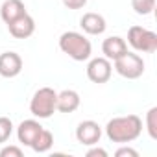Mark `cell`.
I'll use <instances>...</instances> for the list:
<instances>
[{
	"label": "cell",
	"instance_id": "cell-1",
	"mask_svg": "<svg viewBox=\"0 0 157 157\" xmlns=\"http://www.w3.org/2000/svg\"><path fill=\"white\" fill-rule=\"evenodd\" d=\"M140 133H142V120L137 115L115 117L105 126L107 139L111 142H118V144L133 142V140H137L140 137Z\"/></svg>",
	"mask_w": 157,
	"mask_h": 157
},
{
	"label": "cell",
	"instance_id": "cell-2",
	"mask_svg": "<svg viewBox=\"0 0 157 157\" xmlns=\"http://www.w3.org/2000/svg\"><path fill=\"white\" fill-rule=\"evenodd\" d=\"M59 48L74 61H87L93 54L91 41L80 32H65L59 37Z\"/></svg>",
	"mask_w": 157,
	"mask_h": 157
},
{
	"label": "cell",
	"instance_id": "cell-3",
	"mask_svg": "<svg viewBox=\"0 0 157 157\" xmlns=\"http://www.w3.org/2000/svg\"><path fill=\"white\" fill-rule=\"evenodd\" d=\"M57 93L52 87H41L35 91L30 102V113L35 118H50L56 113Z\"/></svg>",
	"mask_w": 157,
	"mask_h": 157
},
{
	"label": "cell",
	"instance_id": "cell-4",
	"mask_svg": "<svg viewBox=\"0 0 157 157\" xmlns=\"http://www.w3.org/2000/svg\"><path fill=\"white\" fill-rule=\"evenodd\" d=\"M128 44L135 50V52H142V54H153L157 50V33L142 28V26H131L128 30Z\"/></svg>",
	"mask_w": 157,
	"mask_h": 157
},
{
	"label": "cell",
	"instance_id": "cell-5",
	"mask_svg": "<svg viewBox=\"0 0 157 157\" xmlns=\"http://www.w3.org/2000/svg\"><path fill=\"white\" fill-rule=\"evenodd\" d=\"M113 63H115V70L126 80H139L144 74V59L135 52L128 50L124 56H120Z\"/></svg>",
	"mask_w": 157,
	"mask_h": 157
},
{
	"label": "cell",
	"instance_id": "cell-6",
	"mask_svg": "<svg viewBox=\"0 0 157 157\" xmlns=\"http://www.w3.org/2000/svg\"><path fill=\"white\" fill-rule=\"evenodd\" d=\"M113 74V65L107 57H93L87 65V78L93 83H107Z\"/></svg>",
	"mask_w": 157,
	"mask_h": 157
},
{
	"label": "cell",
	"instance_id": "cell-7",
	"mask_svg": "<svg viewBox=\"0 0 157 157\" xmlns=\"http://www.w3.org/2000/svg\"><path fill=\"white\" fill-rule=\"evenodd\" d=\"M76 139L83 146H94L102 139V128L94 120H83L76 128Z\"/></svg>",
	"mask_w": 157,
	"mask_h": 157
},
{
	"label": "cell",
	"instance_id": "cell-8",
	"mask_svg": "<svg viewBox=\"0 0 157 157\" xmlns=\"http://www.w3.org/2000/svg\"><path fill=\"white\" fill-rule=\"evenodd\" d=\"M8 30H10V33H11L15 39H28V37H32L33 32H35V21H33L32 15L24 13V15L17 17L15 21H11V22L8 24Z\"/></svg>",
	"mask_w": 157,
	"mask_h": 157
},
{
	"label": "cell",
	"instance_id": "cell-9",
	"mask_svg": "<svg viewBox=\"0 0 157 157\" xmlns=\"http://www.w3.org/2000/svg\"><path fill=\"white\" fill-rule=\"evenodd\" d=\"M22 70V57L17 52H4L0 54V76L2 78H15Z\"/></svg>",
	"mask_w": 157,
	"mask_h": 157
},
{
	"label": "cell",
	"instance_id": "cell-10",
	"mask_svg": "<svg viewBox=\"0 0 157 157\" xmlns=\"http://www.w3.org/2000/svg\"><path fill=\"white\" fill-rule=\"evenodd\" d=\"M80 26L89 35H102L107 28V22L100 13L89 11V13H83V17L80 19Z\"/></svg>",
	"mask_w": 157,
	"mask_h": 157
},
{
	"label": "cell",
	"instance_id": "cell-11",
	"mask_svg": "<svg viewBox=\"0 0 157 157\" xmlns=\"http://www.w3.org/2000/svg\"><path fill=\"white\" fill-rule=\"evenodd\" d=\"M102 52H104V57H107L109 61H115L128 52V43H126V39H122L118 35H111V37L104 39Z\"/></svg>",
	"mask_w": 157,
	"mask_h": 157
},
{
	"label": "cell",
	"instance_id": "cell-12",
	"mask_svg": "<svg viewBox=\"0 0 157 157\" xmlns=\"http://www.w3.org/2000/svg\"><path fill=\"white\" fill-rule=\"evenodd\" d=\"M82 104V98L74 89H65L57 93V102H56V111L59 113H74Z\"/></svg>",
	"mask_w": 157,
	"mask_h": 157
},
{
	"label": "cell",
	"instance_id": "cell-13",
	"mask_svg": "<svg viewBox=\"0 0 157 157\" xmlns=\"http://www.w3.org/2000/svg\"><path fill=\"white\" fill-rule=\"evenodd\" d=\"M41 129H43V126L39 124V120H33V118L22 120V122L19 124V128H17V139H19L21 144L32 146V142H33L35 137L41 133Z\"/></svg>",
	"mask_w": 157,
	"mask_h": 157
},
{
	"label": "cell",
	"instance_id": "cell-14",
	"mask_svg": "<svg viewBox=\"0 0 157 157\" xmlns=\"http://www.w3.org/2000/svg\"><path fill=\"white\" fill-rule=\"evenodd\" d=\"M28 13L26 11V6L22 0H4V4L0 6V17L6 24H10L11 21H15L17 17Z\"/></svg>",
	"mask_w": 157,
	"mask_h": 157
},
{
	"label": "cell",
	"instance_id": "cell-15",
	"mask_svg": "<svg viewBox=\"0 0 157 157\" xmlns=\"http://www.w3.org/2000/svg\"><path fill=\"white\" fill-rule=\"evenodd\" d=\"M54 146V135L48 131V129H41V133L35 137V140L32 142V150L33 151H37V153H46V151H50V148Z\"/></svg>",
	"mask_w": 157,
	"mask_h": 157
},
{
	"label": "cell",
	"instance_id": "cell-16",
	"mask_svg": "<svg viewBox=\"0 0 157 157\" xmlns=\"http://www.w3.org/2000/svg\"><path fill=\"white\" fill-rule=\"evenodd\" d=\"M131 8L137 15H151L155 10V0H131Z\"/></svg>",
	"mask_w": 157,
	"mask_h": 157
},
{
	"label": "cell",
	"instance_id": "cell-17",
	"mask_svg": "<svg viewBox=\"0 0 157 157\" xmlns=\"http://www.w3.org/2000/svg\"><path fill=\"white\" fill-rule=\"evenodd\" d=\"M146 129H148V135L155 140L157 139V107H151L146 113Z\"/></svg>",
	"mask_w": 157,
	"mask_h": 157
},
{
	"label": "cell",
	"instance_id": "cell-18",
	"mask_svg": "<svg viewBox=\"0 0 157 157\" xmlns=\"http://www.w3.org/2000/svg\"><path fill=\"white\" fill-rule=\"evenodd\" d=\"M11 133H13V122H11V118L0 117V144L8 142L10 137H11Z\"/></svg>",
	"mask_w": 157,
	"mask_h": 157
},
{
	"label": "cell",
	"instance_id": "cell-19",
	"mask_svg": "<svg viewBox=\"0 0 157 157\" xmlns=\"http://www.w3.org/2000/svg\"><path fill=\"white\" fill-rule=\"evenodd\" d=\"M0 157H22V150L19 146H4L0 150Z\"/></svg>",
	"mask_w": 157,
	"mask_h": 157
},
{
	"label": "cell",
	"instance_id": "cell-20",
	"mask_svg": "<svg viewBox=\"0 0 157 157\" xmlns=\"http://www.w3.org/2000/svg\"><path fill=\"white\" fill-rule=\"evenodd\" d=\"M115 155L117 157H139V151L133 150V148H129V146H122V148H118L115 151Z\"/></svg>",
	"mask_w": 157,
	"mask_h": 157
},
{
	"label": "cell",
	"instance_id": "cell-21",
	"mask_svg": "<svg viewBox=\"0 0 157 157\" xmlns=\"http://www.w3.org/2000/svg\"><path fill=\"white\" fill-rule=\"evenodd\" d=\"M63 4L68 10H82L87 4V0H63Z\"/></svg>",
	"mask_w": 157,
	"mask_h": 157
},
{
	"label": "cell",
	"instance_id": "cell-22",
	"mask_svg": "<svg viewBox=\"0 0 157 157\" xmlns=\"http://www.w3.org/2000/svg\"><path fill=\"white\" fill-rule=\"evenodd\" d=\"M87 157H107V151H105L104 148H98V146H94V148L87 150Z\"/></svg>",
	"mask_w": 157,
	"mask_h": 157
}]
</instances>
